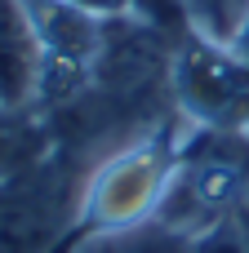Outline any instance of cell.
<instances>
[{
    "mask_svg": "<svg viewBox=\"0 0 249 253\" xmlns=\"http://www.w3.org/2000/svg\"><path fill=\"white\" fill-rule=\"evenodd\" d=\"M245 147L223 133V129H209L200 147H192L178 165H174V178L165 187V209H174L183 222L209 231L223 222V213L245 196Z\"/></svg>",
    "mask_w": 249,
    "mask_h": 253,
    "instance_id": "6da1fadb",
    "label": "cell"
},
{
    "mask_svg": "<svg viewBox=\"0 0 249 253\" xmlns=\"http://www.w3.org/2000/svg\"><path fill=\"white\" fill-rule=\"evenodd\" d=\"M183 107L209 129L236 133L249 120V58H236L214 36H192L174 58Z\"/></svg>",
    "mask_w": 249,
    "mask_h": 253,
    "instance_id": "7a4b0ae2",
    "label": "cell"
},
{
    "mask_svg": "<svg viewBox=\"0 0 249 253\" xmlns=\"http://www.w3.org/2000/svg\"><path fill=\"white\" fill-rule=\"evenodd\" d=\"M40 36V98H67L85 84L102 53L98 13L71 0H27Z\"/></svg>",
    "mask_w": 249,
    "mask_h": 253,
    "instance_id": "3957f363",
    "label": "cell"
},
{
    "mask_svg": "<svg viewBox=\"0 0 249 253\" xmlns=\"http://www.w3.org/2000/svg\"><path fill=\"white\" fill-rule=\"evenodd\" d=\"M165 187H169L165 160L151 156V151H138L129 160H116L102 173V182L89 196V213L98 218V227H125L138 213H147L165 196Z\"/></svg>",
    "mask_w": 249,
    "mask_h": 253,
    "instance_id": "277c9868",
    "label": "cell"
},
{
    "mask_svg": "<svg viewBox=\"0 0 249 253\" xmlns=\"http://www.w3.org/2000/svg\"><path fill=\"white\" fill-rule=\"evenodd\" d=\"M40 98V36L27 0H0V107L22 111Z\"/></svg>",
    "mask_w": 249,
    "mask_h": 253,
    "instance_id": "5b68a950",
    "label": "cell"
},
{
    "mask_svg": "<svg viewBox=\"0 0 249 253\" xmlns=\"http://www.w3.org/2000/svg\"><path fill=\"white\" fill-rule=\"evenodd\" d=\"M62 236V200L49 187L0 196V253H49Z\"/></svg>",
    "mask_w": 249,
    "mask_h": 253,
    "instance_id": "8992f818",
    "label": "cell"
},
{
    "mask_svg": "<svg viewBox=\"0 0 249 253\" xmlns=\"http://www.w3.org/2000/svg\"><path fill=\"white\" fill-rule=\"evenodd\" d=\"M187 253H249V245H245V231H236V227L218 222V227L200 231V236H196V245H192Z\"/></svg>",
    "mask_w": 249,
    "mask_h": 253,
    "instance_id": "52a82bcc",
    "label": "cell"
},
{
    "mask_svg": "<svg viewBox=\"0 0 249 253\" xmlns=\"http://www.w3.org/2000/svg\"><path fill=\"white\" fill-rule=\"evenodd\" d=\"M9 120H13V111H4V107H0V165L9 160V147H13V133H9Z\"/></svg>",
    "mask_w": 249,
    "mask_h": 253,
    "instance_id": "ba28073f",
    "label": "cell"
}]
</instances>
